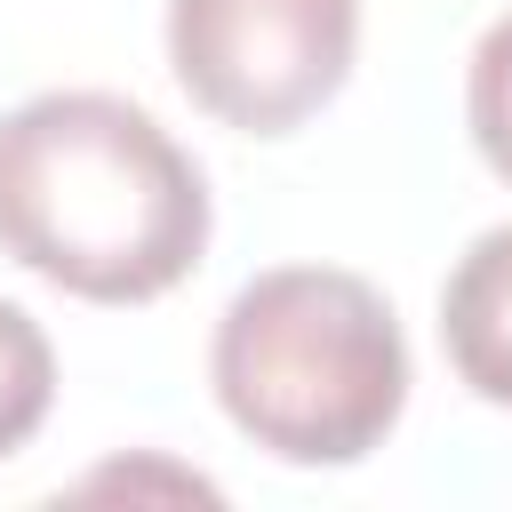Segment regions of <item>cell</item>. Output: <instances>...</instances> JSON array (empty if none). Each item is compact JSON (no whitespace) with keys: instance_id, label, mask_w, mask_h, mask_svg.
Instances as JSON below:
<instances>
[{"instance_id":"6","label":"cell","mask_w":512,"mask_h":512,"mask_svg":"<svg viewBox=\"0 0 512 512\" xmlns=\"http://www.w3.org/2000/svg\"><path fill=\"white\" fill-rule=\"evenodd\" d=\"M464 120H472V144L480 160L512 184V8L480 32L472 48V72H464Z\"/></svg>"},{"instance_id":"5","label":"cell","mask_w":512,"mask_h":512,"mask_svg":"<svg viewBox=\"0 0 512 512\" xmlns=\"http://www.w3.org/2000/svg\"><path fill=\"white\" fill-rule=\"evenodd\" d=\"M48 400H56V352H48L40 320L0 296V456L40 432Z\"/></svg>"},{"instance_id":"3","label":"cell","mask_w":512,"mask_h":512,"mask_svg":"<svg viewBox=\"0 0 512 512\" xmlns=\"http://www.w3.org/2000/svg\"><path fill=\"white\" fill-rule=\"evenodd\" d=\"M360 48V0H168V64L200 112L280 136L320 112Z\"/></svg>"},{"instance_id":"4","label":"cell","mask_w":512,"mask_h":512,"mask_svg":"<svg viewBox=\"0 0 512 512\" xmlns=\"http://www.w3.org/2000/svg\"><path fill=\"white\" fill-rule=\"evenodd\" d=\"M440 344H448V368L480 400L512 408V224L480 232L456 256L440 288Z\"/></svg>"},{"instance_id":"2","label":"cell","mask_w":512,"mask_h":512,"mask_svg":"<svg viewBox=\"0 0 512 512\" xmlns=\"http://www.w3.org/2000/svg\"><path fill=\"white\" fill-rule=\"evenodd\" d=\"M224 416L288 464L368 456L408 400V344L392 304L344 264H272L216 320Z\"/></svg>"},{"instance_id":"1","label":"cell","mask_w":512,"mask_h":512,"mask_svg":"<svg viewBox=\"0 0 512 512\" xmlns=\"http://www.w3.org/2000/svg\"><path fill=\"white\" fill-rule=\"evenodd\" d=\"M0 248L88 304H144L200 264L208 184L144 104L48 88L0 120Z\"/></svg>"}]
</instances>
